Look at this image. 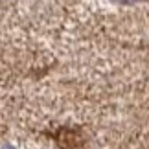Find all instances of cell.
<instances>
[{
	"mask_svg": "<svg viewBox=\"0 0 149 149\" xmlns=\"http://www.w3.org/2000/svg\"><path fill=\"white\" fill-rule=\"evenodd\" d=\"M50 138L55 142L61 149H76L83 146V136L77 129L72 127H61L55 133H50Z\"/></svg>",
	"mask_w": 149,
	"mask_h": 149,
	"instance_id": "obj_1",
	"label": "cell"
}]
</instances>
